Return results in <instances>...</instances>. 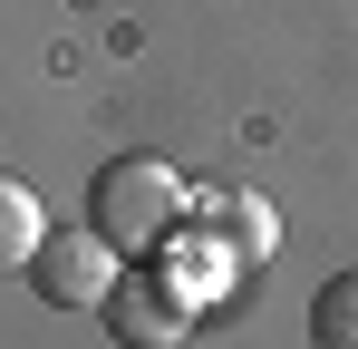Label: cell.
<instances>
[{"instance_id": "cell-6", "label": "cell", "mask_w": 358, "mask_h": 349, "mask_svg": "<svg viewBox=\"0 0 358 349\" xmlns=\"http://www.w3.org/2000/svg\"><path fill=\"white\" fill-rule=\"evenodd\" d=\"M39 242H49V204H39L20 174H0V272H29Z\"/></svg>"}, {"instance_id": "cell-1", "label": "cell", "mask_w": 358, "mask_h": 349, "mask_svg": "<svg viewBox=\"0 0 358 349\" xmlns=\"http://www.w3.org/2000/svg\"><path fill=\"white\" fill-rule=\"evenodd\" d=\"M184 214H194V184L165 156H107V165L87 174V224L107 233L117 252H155Z\"/></svg>"}, {"instance_id": "cell-5", "label": "cell", "mask_w": 358, "mask_h": 349, "mask_svg": "<svg viewBox=\"0 0 358 349\" xmlns=\"http://www.w3.org/2000/svg\"><path fill=\"white\" fill-rule=\"evenodd\" d=\"M194 224L223 233V242L242 252V272H262V262L281 252V214H271L262 194H242V184H233V194H194Z\"/></svg>"}, {"instance_id": "cell-7", "label": "cell", "mask_w": 358, "mask_h": 349, "mask_svg": "<svg viewBox=\"0 0 358 349\" xmlns=\"http://www.w3.org/2000/svg\"><path fill=\"white\" fill-rule=\"evenodd\" d=\"M310 349H358V272L320 282V301H310Z\"/></svg>"}, {"instance_id": "cell-3", "label": "cell", "mask_w": 358, "mask_h": 349, "mask_svg": "<svg viewBox=\"0 0 358 349\" xmlns=\"http://www.w3.org/2000/svg\"><path fill=\"white\" fill-rule=\"evenodd\" d=\"M97 320H107V340L117 349H175L184 330H194V310L175 301V282L145 262V272H117V291L97 301Z\"/></svg>"}, {"instance_id": "cell-2", "label": "cell", "mask_w": 358, "mask_h": 349, "mask_svg": "<svg viewBox=\"0 0 358 349\" xmlns=\"http://www.w3.org/2000/svg\"><path fill=\"white\" fill-rule=\"evenodd\" d=\"M117 272H126V252L97 224H49V242L29 252V291H39L49 310H97V301L117 291Z\"/></svg>"}, {"instance_id": "cell-4", "label": "cell", "mask_w": 358, "mask_h": 349, "mask_svg": "<svg viewBox=\"0 0 358 349\" xmlns=\"http://www.w3.org/2000/svg\"><path fill=\"white\" fill-rule=\"evenodd\" d=\"M145 262H155V272L175 282V301H184V310H213V301H223V291L242 282V252L223 242V233H203L194 214H184V224L165 233V242H155Z\"/></svg>"}]
</instances>
